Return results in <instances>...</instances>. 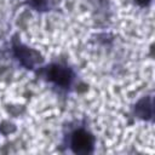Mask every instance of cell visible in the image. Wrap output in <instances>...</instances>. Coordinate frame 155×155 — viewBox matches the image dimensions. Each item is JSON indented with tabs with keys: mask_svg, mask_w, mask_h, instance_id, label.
Masks as SVG:
<instances>
[{
	"mask_svg": "<svg viewBox=\"0 0 155 155\" xmlns=\"http://www.w3.org/2000/svg\"><path fill=\"white\" fill-rule=\"evenodd\" d=\"M47 76L50 80L54 81L61 86H68L71 80V73L68 68L61 65H51L47 71Z\"/></svg>",
	"mask_w": 155,
	"mask_h": 155,
	"instance_id": "cell-2",
	"label": "cell"
},
{
	"mask_svg": "<svg viewBox=\"0 0 155 155\" xmlns=\"http://www.w3.org/2000/svg\"><path fill=\"white\" fill-rule=\"evenodd\" d=\"M137 2H139L140 5H145V4L149 2V0H137Z\"/></svg>",
	"mask_w": 155,
	"mask_h": 155,
	"instance_id": "cell-3",
	"label": "cell"
},
{
	"mask_svg": "<svg viewBox=\"0 0 155 155\" xmlns=\"http://www.w3.org/2000/svg\"><path fill=\"white\" fill-rule=\"evenodd\" d=\"M93 148V137L85 130H78L71 137V149L76 154L91 153Z\"/></svg>",
	"mask_w": 155,
	"mask_h": 155,
	"instance_id": "cell-1",
	"label": "cell"
}]
</instances>
